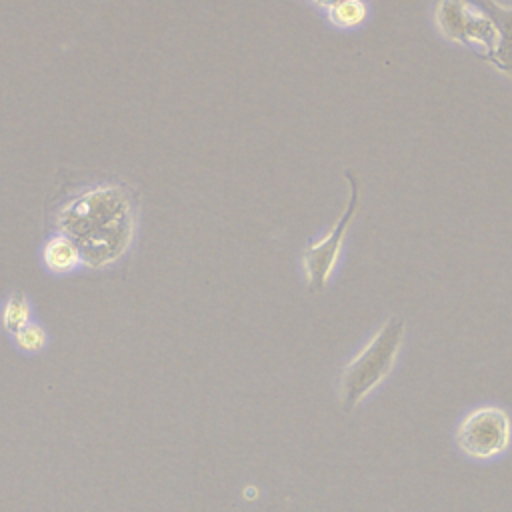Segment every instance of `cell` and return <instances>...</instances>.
I'll use <instances>...</instances> for the list:
<instances>
[{"instance_id":"cell-1","label":"cell","mask_w":512,"mask_h":512,"mask_svg":"<svg viewBox=\"0 0 512 512\" xmlns=\"http://www.w3.org/2000/svg\"><path fill=\"white\" fill-rule=\"evenodd\" d=\"M58 230L76 242L82 264L104 268L118 262L132 244L134 202L118 184H102L70 198L56 214Z\"/></svg>"},{"instance_id":"cell-2","label":"cell","mask_w":512,"mask_h":512,"mask_svg":"<svg viewBox=\"0 0 512 512\" xmlns=\"http://www.w3.org/2000/svg\"><path fill=\"white\" fill-rule=\"evenodd\" d=\"M406 322L390 316L372 340L344 366L340 374V404L344 412H352L358 402L378 388L394 368L402 346Z\"/></svg>"},{"instance_id":"cell-3","label":"cell","mask_w":512,"mask_h":512,"mask_svg":"<svg viewBox=\"0 0 512 512\" xmlns=\"http://www.w3.org/2000/svg\"><path fill=\"white\" fill-rule=\"evenodd\" d=\"M512 420L500 406H478L470 410L456 428L458 448L474 460H490L510 446Z\"/></svg>"},{"instance_id":"cell-4","label":"cell","mask_w":512,"mask_h":512,"mask_svg":"<svg viewBox=\"0 0 512 512\" xmlns=\"http://www.w3.org/2000/svg\"><path fill=\"white\" fill-rule=\"evenodd\" d=\"M344 176L350 184V198H348V204H346L340 220L334 222V226L328 230V234L320 242L308 244L302 250V268H304V274H306V280H308V288L312 292H320V290L326 288V284L332 276V270L338 262L346 232H348V228L352 224V218L358 210L360 184H358L356 172L346 170Z\"/></svg>"},{"instance_id":"cell-5","label":"cell","mask_w":512,"mask_h":512,"mask_svg":"<svg viewBox=\"0 0 512 512\" xmlns=\"http://www.w3.org/2000/svg\"><path fill=\"white\" fill-rule=\"evenodd\" d=\"M494 22V54L488 62L512 76V8H502L494 0H476Z\"/></svg>"},{"instance_id":"cell-6","label":"cell","mask_w":512,"mask_h":512,"mask_svg":"<svg viewBox=\"0 0 512 512\" xmlns=\"http://www.w3.org/2000/svg\"><path fill=\"white\" fill-rule=\"evenodd\" d=\"M42 260H44V264L50 272L66 274V272L76 270L82 264V254H80V248L76 246L74 240L60 234V236L50 238L44 244Z\"/></svg>"},{"instance_id":"cell-7","label":"cell","mask_w":512,"mask_h":512,"mask_svg":"<svg viewBox=\"0 0 512 512\" xmlns=\"http://www.w3.org/2000/svg\"><path fill=\"white\" fill-rule=\"evenodd\" d=\"M32 308L24 292H12L2 308V326L6 332L16 334L20 328L30 324Z\"/></svg>"},{"instance_id":"cell-8","label":"cell","mask_w":512,"mask_h":512,"mask_svg":"<svg viewBox=\"0 0 512 512\" xmlns=\"http://www.w3.org/2000/svg\"><path fill=\"white\" fill-rule=\"evenodd\" d=\"M330 18L338 26H354L364 18V6L358 0H334L330 6Z\"/></svg>"},{"instance_id":"cell-9","label":"cell","mask_w":512,"mask_h":512,"mask_svg":"<svg viewBox=\"0 0 512 512\" xmlns=\"http://www.w3.org/2000/svg\"><path fill=\"white\" fill-rule=\"evenodd\" d=\"M16 340V346L24 352H40L46 346V330L40 324H26L24 328H20L16 334H12Z\"/></svg>"}]
</instances>
